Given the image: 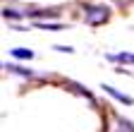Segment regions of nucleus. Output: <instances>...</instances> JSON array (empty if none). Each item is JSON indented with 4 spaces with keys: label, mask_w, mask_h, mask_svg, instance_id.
<instances>
[{
    "label": "nucleus",
    "mask_w": 134,
    "mask_h": 132,
    "mask_svg": "<svg viewBox=\"0 0 134 132\" xmlns=\"http://www.w3.org/2000/svg\"><path fill=\"white\" fill-rule=\"evenodd\" d=\"M115 132H134V123L122 118V115H117L115 118Z\"/></svg>",
    "instance_id": "3"
},
{
    "label": "nucleus",
    "mask_w": 134,
    "mask_h": 132,
    "mask_svg": "<svg viewBox=\"0 0 134 132\" xmlns=\"http://www.w3.org/2000/svg\"><path fill=\"white\" fill-rule=\"evenodd\" d=\"M26 17L31 19H36V17H58V12H24Z\"/></svg>",
    "instance_id": "8"
},
{
    "label": "nucleus",
    "mask_w": 134,
    "mask_h": 132,
    "mask_svg": "<svg viewBox=\"0 0 134 132\" xmlns=\"http://www.w3.org/2000/svg\"><path fill=\"white\" fill-rule=\"evenodd\" d=\"M36 27L38 29H48V31H60L62 29V24H48V22H36Z\"/></svg>",
    "instance_id": "7"
},
{
    "label": "nucleus",
    "mask_w": 134,
    "mask_h": 132,
    "mask_svg": "<svg viewBox=\"0 0 134 132\" xmlns=\"http://www.w3.org/2000/svg\"><path fill=\"white\" fill-rule=\"evenodd\" d=\"M103 89H105V94H110L113 98H117V101H122V103H127V106H132V103H134V98H132L129 94L117 91V89H115V87H110V84H103Z\"/></svg>",
    "instance_id": "2"
},
{
    "label": "nucleus",
    "mask_w": 134,
    "mask_h": 132,
    "mask_svg": "<svg viewBox=\"0 0 134 132\" xmlns=\"http://www.w3.org/2000/svg\"><path fill=\"white\" fill-rule=\"evenodd\" d=\"M110 60L115 62H127V65H134V55L132 53H117V55H108Z\"/></svg>",
    "instance_id": "6"
},
{
    "label": "nucleus",
    "mask_w": 134,
    "mask_h": 132,
    "mask_svg": "<svg viewBox=\"0 0 134 132\" xmlns=\"http://www.w3.org/2000/svg\"><path fill=\"white\" fill-rule=\"evenodd\" d=\"M12 55L19 58V60H31V58H34V51H31V48H14Z\"/></svg>",
    "instance_id": "5"
},
{
    "label": "nucleus",
    "mask_w": 134,
    "mask_h": 132,
    "mask_svg": "<svg viewBox=\"0 0 134 132\" xmlns=\"http://www.w3.org/2000/svg\"><path fill=\"white\" fill-rule=\"evenodd\" d=\"M5 70L12 72V75H19V77H34L31 70H24V67H19V65H10V62H5Z\"/></svg>",
    "instance_id": "4"
},
{
    "label": "nucleus",
    "mask_w": 134,
    "mask_h": 132,
    "mask_svg": "<svg viewBox=\"0 0 134 132\" xmlns=\"http://www.w3.org/2000/svg\"><path fill=\"white\" fill-rule=\"evenodd\" d=\"M55 51H60V53H72V48L70 46H55Z\"/></svg>",
    "instance_id": "10"
},
{
    "label": "nucleus",
    "mask_w": 134,
    "mask_h": 132,
    "mask_svg": "<svg viewBox=\"0 0 134 132\" xmlns=\"http://www.w3.org/2000/svg\"><path fill=\"white\" fill-rule=\"evenodd\" d=\"M84 19L91 27H98V24H105L110 19V10L105 5H84Z\"/></svg>",
    "instance_id": "1"
},
{
    "label": "nucleus",
    "mask_w": 134,
    "mask_h": 132,
    "mask_svg": "<svg viewBox=\"0 0 134 132\" xmlns=\"http://www.w3.org/2000/svg\"><path fill=\"white\" fill-rule=\"evenodd\" d=\"M3 14H5L7 19H19V17H22V12H14V10H5Z\"/></svg>",
    "instance_id": "9"
}]
</instances>
